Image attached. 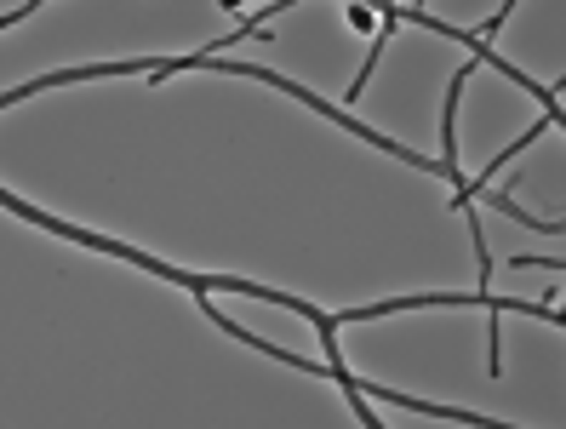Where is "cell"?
Segmentation results:
<instances>
[{
  "label": "cell",
  "instance_id": "7a4b0ae2",
  "mask_svg": "<svg viewBox=\"0 0 566 429\" xmlns=\"http://www.w3.org/2000/svg\"><path fill=\"white\" fill-rule=\"evenodd\" d=\"M349 29H372V6H361V0H355V6H349Z\"/></svg>",
  "mask_w": 566,
  "mask_h": 429
},
{
  "label": "cell",
  "instance_id": "6da1fadb",
  "mask_svg": "<svg viewBox=\"0 0 566 429\" xmlns=\"http://www.w3.org/2000/svg\"><path fill=\"white\" fill-rule=\"evenodd\" d=\"M458 298H389V304H372V309H349V315H332L337 326L344 321H378V315H395V309H452ZM463 304H480V309H492V315H504V309H521V315H538V321H555L566 326V315L561 309H549V304H504V298H492L487 286L480 292H463Z\"/></svg>",
  "mask_w": 566,
  "mask_h": 429
},
{
  "label": "cell",
  "instance_id": "3957f363",
  "mask_svg": "<svg viewBox=\"0 0 566 429\" xmlns=\"http://www.w3.org/2000/svg\"><path fill=\"white\" fill-rule=\"evenodd\" d=\"M240 6H246V0H223V12H240Z\"/></svg>",
  "mask_w": 566,
  "mask_h": 429
}]
</instances>
